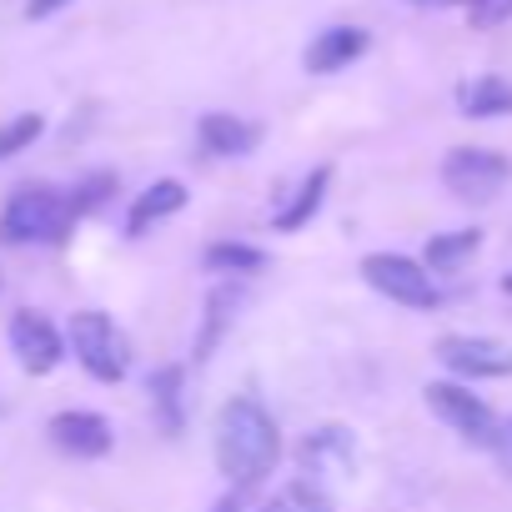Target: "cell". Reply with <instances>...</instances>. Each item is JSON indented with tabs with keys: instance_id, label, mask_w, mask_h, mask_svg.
<instances>
[{
	"instance_id": "4",
	"label": "cell",
	"mask_w": 512,
	"mask_h": 512,
	"mask_svg": "<svg viewBox=\"0 0 512 512\" xmlns=\"http://www.w3.org/2000/svg\"><path fill=\"white\" fill-rule=\"evenodd\" d=\"M362 277H367L372 292H382L387 302L412 307V312H432L442 302L432 272L422 262H412V256H402V251H372V256H362Z\"/></svg>"
},
{
	"instance_id": "27",
	"label": "cell",
	"mask_w": 512,
	"mask_h": 512,
	"mask_svg": "<svg viewBox=\"0 0 512 512\" xmlns=\"http://www.w3.org/2000/svg\"><path fill=\"white\" fill-rule=\"evenodd\" d=\"M0 292H6V277H0Z\"/></svg>"
},
{
	"instance_id": "8",
	"label": "cell",
	"mask_w": 512,
	"mask_h": 512,
	"mask_svg": "<svg viewBox=\"0 0 512 512\" xmlns=\"http://www.w3.org/2000/svg\"><path fill=\"white\" fill-rule=\"evenodd\" d=\"M46 432H51V442H56L66 457H76V462H96V457H106V452L116 447L111 422H106L101 412H91V407H66V412H56V417L46 422Z\"/></svg>"
},
{
	"instance_id": "6",
	"label": "cell",
	"mask_w": 512,
	"mask_h": 512,
	"mask_svg": "<svg viewBox=\"0 0 512 512\" xmlns=\"http://www.w3.org/2000/svg\"><path fill=\"white\" fill-rule=\"evenodd\" d=\"M422 397H427L432 417H437V422H447L462 442L492 447V437H497V412H492L477 392H467V387H457V382H427V387H422Z\"/></svg>"
},
{
	"instance_id": "12",
	"label": "cell",
	"mask_w": 512,
	"mask_h": 512,
	"mask_svg": "<svg viewBox=\"0 0 512 512\" xmlns=\"http://www.w3.org/2000/svg\"><path fill=\"white\" fill-rule=\"evenodd\" d=\"M151 412H156V427L166 437H181L186 432V367L181 362H166L151 372Z\"/></svg>"
},
{
	"instance_id": "21",
	"label": "cell",
	"mask_w": 512,
	"mask_h": 512,
	"mask_svg": "<svg viewBox=\"0 0 512 512\" xmlns=\"http://www.w3.org/2000/svg\"><path fill=\"white\" fill-rule=\"evenodd\" d=\"M41 131H46V116H41V111H21V116H11V121H0V161H11V156H21L26 146H36Z\"/></svg>"
},
{
	"instance_id": "24",
	"label": "cell",
	"mask_w": 512,
	"mask_h": 512,
	"mask_svg": "<svg viewBox=\"0 0 512 512\" xmlns=\"http://www.w3.org/2000/svg\"><path fill=\"white\" fill-rule=\"evenodd\" d=\"M492 452H497V462L512 472V417L507 422H497V437H492Z\"/></svg>"
},
{
	"instance_id": "25",
	"label": "cell",
	"mask_w": 512,
	"mask_h": 512,
	"mask_svg": "<svg viewBox=\"0 0 512 512\" xmlns=\"http://www.w3.org/2000/svg\"><path fill=\"white\" fill-rule=\"evenodd\" d=\"M66 6H71V0H26V21H51Z\"/></svg>"
},
{
	"instance_id": "22",
	"label": "cell",
	"mask_w": 512,
	"mask_h": 512,
	"mask_svg": "<svg viewBox=\"0 0 512 512\" xmlns=\"http://www.w3.org/2000/svg\"><path fill=\"white\" fill-rule=\"evenodd\" d=\"M262 512H337V507H332V497H327L322 487H312V482H292V487H282Z\"/></svg>"
},
{
	"instance_id": "23",
	"label": "cell",
	"mask_w": 512,
	"mask_h": 512,
	"mask_svg": "<svg viewBox=\"0 0 512 512\" xmlns=\"http://www.w3.org/2000/svg\"><path fill=\"white\" fill-rule=\"evenodd\" d=\"M462 6H467V21H472L477 31L512 21V0H462Z\"/></svg>"
},
{
	"instance_id": "13",
	"label": "cell",
	"mask_w": 512,
	"mask_h": 512,
	"mask_svg": "<svg viewBox=\"0 0 512 512\" xmlns=\"http://www.w3.org/2000/svg\"><path fill=\"white\" fill-rule=\"evenodd\" d=\"M186 206V186L176 181V176H166V181H156V186H146L136 201H131V211H126V236L136 241V236H146L151 226H161L166 216H176Z\"/></svg>"
},
{
	"instance_id": "19",
	"label": "cell",
	"mask_w": 512,
	"mask_h": 512,
	"mask_svg": "<svg viewBox=\"0 0 512 512\" xmlns=\"http://www.w3.org/2000/svg\"><path fill=\"white\" fill-rule=\"evenodd\" d=\"M201 262H206V272L251 277V272H262V267H267V251H262V246H251V241H211V246L201 251Z\"/></svg>"
},
{
	"instance_id": "3",
	"label": "cell",
	"mask_w": 512,
	"mask_h": 512,
	"mask_svg": "<svg viewBox=\"0 0 512 512\" xmlns=\"http://www.w3.org/2000/svg\"><path fill=\"white\" fill-rule=\"evenodd\" d=\"M71 352H76V362L96 377V382H121L126 372H131V342H126V332L101 312V307H86V312H76L71 317Z\"/></svg>"
},
{
	"instance_id": "2",
	"label": "cell",
	"mask_w": 512,
	"mask_h": 512,
	"mask_svg": "<svg viewBox=\"0 0 512 512\" xmlns=\"http://www.w3.org/2000/svg\"><path fill=\"white\" fill-rule=\"evenodd\" d=\"M76 226V211L66 201V191L56 186H16L6 211H0V241L6 246H61Z\"/></svg>"
},
{
	"instance_id": "18",
	"label": "cell",
	"mask_w": 512,
	"mask_h": 512,
	"mask_svg": "<svg viewBox=\"0 0 512 512\" xmlns=\"http://www.w3.org/2000/svg\"><path fill=\"white\" fill-rule=\"evenodd\" d=\"M482 246V231L477 226H462V231H442V236H432L427 241V251H422V267L427 272H457L467 256Z\"/></svg>"
},
{
	"instance_id": "11",
	"label": "cell",
	"mask_w": 512,
	"mask_h": 512,
	"mask_svg": "<svg viewBox=\"0 0 512 512\" xmlns=\"http://www.w3.org/2000/svg\"><path fill=\"white\" fill-rule=\"evenodd\" d=\"M367 46H372V36H367L362 26H327V31L307 46V71H312V76H337V71H347L352 61H362Z\"/></svg>"
},
{
	"instance_id": "5",
	"label": "cell",
	"mask_w": 512,
	"mask_h": 512,
	"mask_svg": "<svg viewBox=\"0 0 512 512\" xmlns=\"http://www.w3.org/2000/svg\"><path fill=\"white\" fill-rule=\"evenodd\" d=\"M507 181H512V161L487 146H452L442 161V186L467 206H487Z\"/></svg>"
},
{
	"instance_id": "28",
	"label": "cell",
	"mask_w": 512,
	"mask_h": 512,
	"mask_svg": "<svg viewBox=\"0 0 512 512\" xmlns=\"http://www.w3.org/2000/svg\"><path fill=\"white\" fill-rule=\"evenodd\" d=\"M417 6H427V0H417Z\"/></svg>"
},
{
	"instance_id": "17",
	"label": "cell",
	"mask_w": 512,
	"mask_h": 512,
	"mask_svg": "<svg viewBox=\"0 0 512 512\" xmlns=\"http://www.w3.org/2000/svg\"><path fill=\"white\" fill-rule=\"evenodd\" d=\"M236 307H241V292L236 287H216L206 297V317H201V332H196V362H206L216 352V342L226 337V327L236 322Z\"/></svg>"
},
{
	"instance_id": "1",
	"label": "cell",
	"mask_w": 512,
	"mask_h": 512,
	"mask_svg": "<svg viewBox=\"0 0 512 512\" xmlns=\"http://www.w3.org/2000/svg\"><path fill=\"white\" fill-rule=\"evenodd\" d=\"M282 457V427L256 397H231L216 412V472L231 487H256Z\"/></svg>"
},
{
	"instance_id": "14",
	"label": "cell",
	"mask_w": 512,
	"mask_h": 512,
	"mask_svg": "<svg viewBox=\"0 0 512 512\" xmlns=\"http://www.w3.org/2000/svg\"><path fill=\"white\" fill-rule=\"evenodd\" d=\"M327 186H332V166H312V171L302 176V186L292 191V201L272 211V226H277V231H302V226L322 211Z\"/></svg>"
},
{
	"instance_id": "26",
	"label": "cell",
	"mask_w": 512,
	"mask_h": 512,
	"mask_svg": "<svg viewBox=\"0 0 512 512\" xmlns=\"http://www.w3.org/2000/svg\"><path fill=\"white\" fill-rule=\"evenodd\" d=\"M502 292H512V272H507V277H502Z\"/></svg>"
},
{
	"instance_id": "7",
	"label": "cell",
	"mask_w": 512,
	"mask_h": 512,
	"mask_svg": "<svg viewBox=\"0 0 512 512\" xmlns=\"http://www.w3.org/2000/svg\"><path fill=\"white\" fill-rule=\"evenodd\" d=\"M11 352H16V362L31 372V377H46V372H56L61 367V357H66V337L56 332V322L46 317V312H16L11 317Z\"/></svg>"
},
{
	"instance_id": "9",
	"label": "cell",
	"mask_w": 512,
	"mask_h": 512,
	"mask_svg": "<svg viewBox=\"0 0 512 512\" xmlns=\"http://www.w3.org/2000/svg\"><path fill=\"white\" fill-rule=\"evenodd\" d=\"M432 352L457 377H512V347L507 342H492V337H462V332H452Z\"/></svg>"
},
{
	"instance_id": "20",
	"label": "cell",
	"mask_w": 512,
	"mask_h": 512,
	"mask_svg": "<svg viewBox=\"0 0 512 512\" xmlns=\"http://www.w3.org/2000/svg\"><path fill=\"white\" fill-rule=\"evenodd\" d=\"M111 196H116V171H91V176H81V181L66 191V201H71L76 221H81V216H91V211H101Z\"/></svg>"
},
{
	"instance_id": "15",
	"label": "cell",
	"mask_w": 512,
	"mask_h": 512,
	"mask_svg": "<svg viewBox=\"0 0 512 512\" xmlns=\"http://www.w3.org/2000/svg\"><path fill=\"white\" fill-rule=\"evenodd\" d=\"M357 462V442L347 427H317L307 442H302V467L307 472H352Z\"/></svg>"
},
{
	"instance_id": "10",
	"label": "cell",
	"mask_w": 512,
	"mask_h": 512,
	"mask_svg": "<svg viewBox=\"0 0 512 512\" xmlns=\"http://www.w3.org/2000/svg\"><path fill=\"white\" fill-rule=\"evenodd\" d=\"M196 136H201L206 156H251L267 131L246 116H231V111H206L196 121Z\"/></svg>"
},
{
	"instance_id": "16",
	"label": "cell",
	"mask_w": 512,
	"mask_h": 512,
	"mask_svg": "<svg viewBox=\"0 0 512 512\" xmlns=\"http://www.w3.org/2000/svg\"><path fill=\"white\" fill-rule=\"evenodd\" d=\"M457 106H462V116H472V121L512 116V81H502V76H477V81H467V86L457 91Z\"/></svg>"
}]
</instances>
